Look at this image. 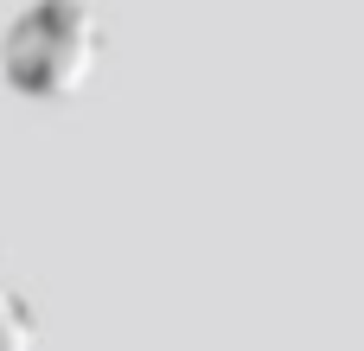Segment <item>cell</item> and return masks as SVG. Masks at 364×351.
Masks as SVG:
<instances>
[{"label":"cell","instance_id":"1","mask_svg":"<svg viewBox=\"0 0 364 351\" xmlns=\"http://www.w3.org/2000/svg\"><path fill=\"white\" fill-rule=\"evenodd\" d=\"M102 58V26L83 0H26L0 32V77L26 96H70Z\"/></svg>","mask_w":364,"mask_h":351},{"label":"cell","instance_id":"2","mask_svg":"<svg viewBox=\"0 0 364 351\" xmlns=\"http://www.w3.org/2000/svg\"><path fill=\"white\" fill-rule=\"evenodd\" d=\"M0 351H32V313L6 281H0Z\"/></svg>","mask_w":364,"mask_h":351}]
</instances>
